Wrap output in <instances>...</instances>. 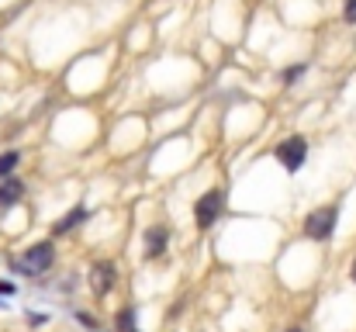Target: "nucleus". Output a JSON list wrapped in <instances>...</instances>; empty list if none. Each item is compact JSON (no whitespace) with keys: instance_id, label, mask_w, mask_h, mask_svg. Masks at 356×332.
Wrapping results in <instances>:
<instances>
[{"instance_id":"1","label":"nucleus","mask_w":356,"mask_h":332,"mask_svg":"<svg viewBox=\"0 0 356 332\" xmlns=\"http://www.w3.org/2000/svg\"><path fill=\"white\" fill-rule=\"evenodd\" d=\"M222 212H225V191H222V187L204 191V194L197 198V205H194V221H197V228H211L215 221L222 219Z\"/></svg>"},{"instance_id":"2","label":"nucleus","mask_w":356,"mask_h":332,"mask_svg":"<svg viewBox=\"0 0 356 332\" xmlns=\"http://www.w3.org/2000/svg\"><path fill=\"white\" fill-rule=\"evenodd\" d=\"M336 221H339V208L329 205V208H315L308 219H305V235L315 239V242H325L332 232H336Z\"/></svg>"},{"instance_id":"3","label":"nucleus","mask_w":356,"mask_h":332,"mask_svg":"<svg viewBox=\"0 0 356 332\" xmlns=\"http://www.w3.org/2000/svg\"><path fill=\"white\" fill-rule=\"evenodd\" d=\"M277 159H280V166H284L287 173H298V170L305 166V159H308V139L287 135V139L277 145Z\"/></svg>"},{"instance_id":"4","label":"nucleus","mask_w":356,"mask_h":332,"mask_svg":"<svg viewBox=\"0 0 356 332\" xmlns=\"http://www.w3.org/2000/svg\"><path fill=\"white\" fill-rule=\"evenodd\" d=\"M56 263V246L52 242H35L31 249H24V256L17 260V267L24 274H45Z\"/></svg>"},{"instance_id":"5","label":"nucleus","mask_w":356,"mask_h":332,"mask_svg":"<svg viewBox=\"0 0 356 332\" xmlns=\"http://www.w3.org/2000/svg\"><path fill=\"white\" fill-rule=\"evenodd\" d=\"M115 277H118V267L111 260H97L90 267V287H94V294H108L115 287Z\"/></svg>"},{"instance_id":"6","label":"nucleus","mask_w":356,"mask_h":332,"mask_svg":"<svg viewBox=\"0 0 356 332\" xmlns=\"http://www.w3.org/2000/svg\"><path fill=\"white\" fill-rule=\"evenodd\" d=\"M166 242H170V228L166 225H152L145 232V260H156L166 253Z\"/></svg>"},{"instance_id":"7","label":"nucleus","mask_w":356,"mask_h":332,"mask_svg":"<svg viewBox=\"0 0 356 332\" xmlns=\"http://www.w3.org/2000/svg\"><path fill=\"white\" fill-rule=\"evenodd\" d=\"M21 194H24V184H21V180H14V177H7V180L0 184V208L17 205V201H21Z\"/></svg>"},{"instance_id":"8","label":"nucleus","mask_w":356,"mask_h":332,"mask_svg":"<svg viewBox=\"0 0 356 332\" xmlns=\"http://www.w3.org/2000/svg\"><path fill=\"white\" fill-rule=\"evenodd\" d=\"M87 219V208H73V212H66V215H63V219L56 221V228H52V232H56V235H63V232H70V228H76V225H80V221Z\"/></svg>"},{"instance_id":"9","label":"nucleus","mask_w":356,"mask_h":332,"mask_svg":"<svg viewBox=\"0 0 356 332\" xmlns=\"http://www.w3.org/2000/svg\"><path fill=\"white\" fill-rule=\"evenodd\" d=\"M17 163H21V152H3V156H0V180H7Z\"/></svg>"},{"instance_id":"10","label":"nucleus","mask_w":356,"mask_h":332,"mask_svg":"<svg viewBox=\"0 0 356 332\" xmlns=\"http://www.w3.org/2000/svg\"><path fill=\"white\" fill-rule=\"evenodd\" d=\"M118 326H121V332H131V329H135V312H131V308H124V312L118 315Z\"/></svg>"},{"instance_id":"11","label":"nucleus","mask_w":356,"mask_h":332,"mask_svg":"<svg viewBox=\"0 0 356 332\" xmlns=\"http://www.w3.org/2000/svg\"><path fill=\"white\" fill-rule=\"evenodd\" d=\"M343 17H346L350 24H356V0H346V7H343Z\"/></svg>"},{"instance_id":"12","label":"nucleus","mask_w":356,"mask_h":332,"mask_svg":"<svg viewBox=\"0 0 356 332\" xmlns=\"http://www.w3.org/2000/svg\"><path fill=\"white\" fill-rule=\"evenodd\" d=\"M301 73H305V66H301V63H298V66H291V70H287V73H284V80H287V84H294V80H298V77H301Z\"/></svg>"},{"instance_id":"13","label":"nucleus","mask_w":356,"mask_h":332,"mask_svg":"<svg viewBox=\"0 0 356 332\" xmlns=\"http://www.w3.org/2000/svg\"><path fill=\"white\" fill-rule=\"evenodd\" d=\"M0 294H14V284H3L0 280Z\"/></svg>"},{"instance_id":"14","label":"nucleus","mask_w":356,"mask_h":332,"mask_svg":"<svg viewBox=\"0 0 356 332\" xmlns=\"http://www.w3.org/2000/svg\"><path fill=\"white\" fill-rule=\"evenodd\" d=\"M350 277H353V280H356V260H353V270H350Z\"/></svg>"},{"instance_id":"15","label":"nucleus","mask_w":356,"mask_h":332,"mask_svg":"<svg viewBox=\"0 0 356 332\" xmlns=\"http://www.w3.org/2000/svg\"><path fill=\"white\" fill-rule=\"evenodd\" d=\"M287 332H301V329H298V326H294V329H287Z\"/></svg>"},{"instance_id":"16","label":"nucleus","mask_w":356,"mask_h":332,"mask_svg":"<svg viewBox=\"0 0 356 332\" xmlns=\"http://www.w3.org/2000/svg\"><path fill=\"white\" fill-rule=\"evenodd\" d=\"M131 332H135V329H131Z\"/></svg>"}]
</instances>
